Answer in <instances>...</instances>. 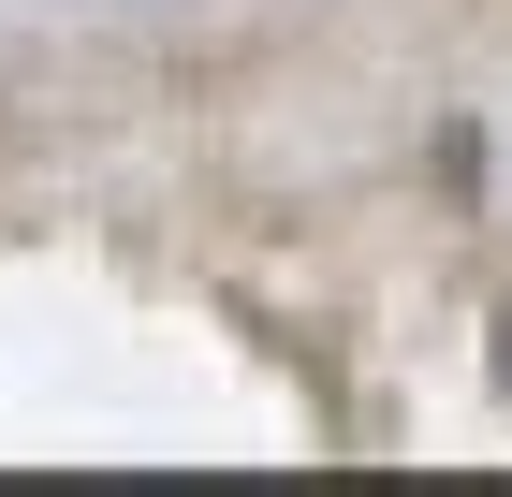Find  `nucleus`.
Masks as SVG:
<instances>
[{
    "mask_svg": "<svg viewBox=\"0 0 512 497\" xmlns=\"http://www.w3.org/2000/svg\"><path fill=\"white\" fill-rule=\"evenodd\" d=\"M498 395H512V307H498Z\"/></svg>",
    "mask_w": 512,
    "mask_h": 497,
    "instance_id": "1",
    "label": "nucleus"
}]
</instances>
